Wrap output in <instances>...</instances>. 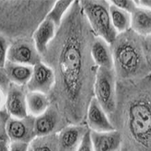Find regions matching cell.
Returning <instances> with one entry per match:
<instances>
[{
	"label": "cell",
	"mask_w": 151,
	"mask_h": 151,
	"mask_svg": "<svg viewBox=\"0 0 151 151\" xmlns=\"http://www.w3.org/2000/svg\"><path fill=\"white\" fill-rule=\"evenodd\" d=\"M30 144L23 142H10L9 151H29Z\"/></svg>",
	"instance_id": "484cf974"
},
{
	"label": "cell",
	"mask_w": 151,
	"mask_h": 151,
	"mask_svg": "<svg viewBox=\"0 0 151 151\" xmlns=\"http://www.w3.org/2000/svg\"><path fill=\"white\" fill-rule=\"evenodd\" d=\"M29 151H32V150H31V148H30V149H29Z\"/></svg>",
	"instance_id": "f1b7e54d"
},
{
	"label": "cell",
	"mask_w": 151,
	"mask_h": 151,
	"mask_svg": "<svg viewBox=\"0 0 151 151\" xmlns=\"http://www.w3.org/2000/svg\"><path fill=\"white\" fill-rule=\"evenodd\" d=\"M141 37L151 35V10L138 6L131 14V28Z\"/></svg>",
	"instance_id": "e0dca14e"
},
{
	"label": "cell",
	"mask_w": 151,
	"mask_h": 151,
	"mask_svg": "<svg viewBox=\"0 0 151 151\" xmlns=\"http://www.w3.org/2000/svg\"><path fill=\"white\" fill-rule=\"evenodd\" d=\"M27 93L19 86L14 83H9L6 94V111L11 117L15 119H24L29 116L26 103Z\"/></svg>",
	"instance_id": "52a82bcc"
},
{
	"label": "cell",
	"mask_w": 151,
	"mask_h": 151,
	"mask_svg": "<svg viewBox=\"0 0 151 151\" xmlns=\"http://www.w3.org/2000/svg\"><path fill=\"white\" fill-rule=\"evenodd\" d=\"M87 124L91 131L95 132H109L116 129L109 119L106 111L95 98L91 100L88 106Z\"/></svg>",
	"instance_id": "30bf717a"
},
{
	"label": "cell",
	"mask_w": 151,
	"mask_h": 151,
	"mask_svg": "<svg viewBox=\"0 0 151 151\" xmlns=\"http://www.w3.org/2000/svg\"><path fill=\"white\" fill-rule=\"evenodd\" d=\"M57 29L58 26L47 17L40 23L33 35L34 45L39 54L45 53L47 51L48 45L55 36Z\"/></svg>",
	"instance_id": "5bb4252c"
},
{
	"label": "cell",
	"mask_w": 151,
	"mask_h": 151,
	"mask_svg": "<svg viewBox=\"0 0 151 151\" xmlns=\"http://www.w3.org/2000/svg\"><path fill=\"white\" fill-rule=\"evenodd\" d=\"M7 62L34 66L41 61H39V52L35 45L19 41L10 45L7 52Z\"/></svg>",
	"instance_id": "9c48e42d"
},
{
	"label": "cell",
	"mask_w": 151,
	"mask_h": 151,
	"mask_svg": "<svg viewBox=\"0 0 151 151\" xmlns=\"http://www.w3.org/2000/svg\"><path fill=\"white\" fill-rule=\"evenodd\" d=\"M91 139L94 151H119L122 144V136L117 129L109 132L91 131Z\"/></svg>",
	"instance_id": "7c38bea8"
},
{
	"label": "cell",
	"mask_w": 151,
	"mask_h": 151,
	"mask_svg": "<svg viewBox=\"0 0 151 151\" xmlns=\"http://www.w3.org/2000/svg\"><path fill=\"white\" fill-rule=\"evenodd\" d=\"M10 139L5 131V129L1 127V140H0V150L1 151H9V145H10Z\"/></svg>",
	"instance_id": "4316f807"
},
{
	"label": "cell",
	"mask_w": 151,
	"mask_h": 151,
	"mask_svg": "<svg viewBox=\"0 0 151 151\" xmlns=\"http://www.w3.org/2000/svg\"><path fill=\"white\" fill-rule=\"evenodd\" d=\"M3 73L10 81V83L19 86H26L33 74V66L17 64L6 62Z\"/></svg>",
	"instance_id": "2e32d148"
},
{
	"label": "cell",
	"mask_w": 151,
	"mask_h": 151,
	"mask_svg": "<svg viewBox=\"0 0 151 151\" xmlns=\"http://www.w3.org/2000/svg\"><path fill=\"white\" fill-rule=\"evenodd\" d=\"M88 131L83 126L64 127L58 134L59 151H77Z\"/></svg>",
	"instance_id": "8fae6325"
},
{
	"label": "cell",
	"mask_w": 151,
	"mask_h": 151,
	"mask_svg": "<svg viewBox=\"0 0 151 151\" xmlns=\"http://www.w3.org/2000/svg\"><path fill=\"white\" fill-rule=\"evenodd\" d=\"M123 113L129 151H151V73L135 80Z\"/></svg>",
	"instance_id": "6da1fadb"
},
{
	"label": "cell",
	"mask_w": 151,
	"mask_h": 151,
	"mask_svg": "<svg viewBox=\"0 0 151 151\" xmlns=\"http://www.w3.org/2000/svg\"><path fill=\"white\" fill-rule=\"evenodd\" d=\"M111 3L129 14H132L138 7L136 1H131V0H112Z\"/></svg>",
	"instance_id": "7402d4cb"
},
{
	"label": "cell",
	"mask_w": 151,
	"mask_h": 151,
	"mask_svg": "<svg viewBox=\"0 0 151 151\" xmlns=\"http://www.w3.org/2000/svg\"><path fill=\"white\" fill-rule=\"evenodd\" d=\"M72 5H73V2L70 0L69 1H55L45 17L51 19L58 27H60L66 12Z\"/></svg>",
	"instance_id": "44dd1931"
},
{
	"label": "cell",
	"mask_w": 151,
	"mask_h": 151,
	"mask_svg": "<svg viewBox=\"0 0 151 151\" xmlns=\"http://www.w3.org/2000/svg\"><path fill=\"white\" fill-rule=\"evenodd\" d=\"M55 83V73L50 66L39 62L33 66V74L27 83L28 91H37L47 94Z\"/></svg>",
	"instance_id": "ba28073f"
},
{
	"label": "cell",
	"mask_w": 151,
	"mask_h": 151,
	"mask_svg": "<svg viewBox=\"0 0 151 151\" xmlns=\"http://www.w3.org/2000/svg\"><path fill=\"white\" fill-rule=\"evenodd\" d=\"M109 12H111L112 24L119 35L124 34L130 30L131 14L115 6L111 3H109Z\"/></svg>",
	"instance_id": "d6986e66"
},
{
	"label": "cell",
	"mask_w": 151,
	"mask_h": 151,
	"mask_svg": "<svg viewBox=\"0 0 151 151\" xmlns=\"http://www.w3.org/2000/svg\"><path fill=\"white\" fill-rule=\"evenodd\" d=\"M26 103L29 116L34 118L44 114L50 108L47 95L42 92L28 91L26 95Z\"/></svg>",
	"instance_id": "ac0fdd59"
},
{
	"label": "cell",
	"mask_w": 151,
	"mask_h": 151,
	"mask_svg": "<svg viewBox=\"0 0 151 151\" xmlns=\"http://www.w3.org/2000/svg\"><path fill=\"white\" fill-rule=\"evenodd\" d=\"M94 98L111 114L116 109V75L115 70L98 68L94 80Z\"/></svg>",
	"instance_id": "5b68a950"
},
{
	"label": "cell",
	"mask_w": 151,
	"mask_h": 151,
	"mask_svg": "<svg viewBox=\"0 0 151 151\" xmlns=\"http://www.w3.org/2000/svg\"><path fill=\"white\" fill-rule=\"evenodd\" d=\"M138 6L151 10V0H140V1H136Z\"/></svg>",
	"instance_id": "83f0119b"
},
{
	"label": "cell",
	"mask_w": 151,
	"mask_h": 151,
	"mask_svg": "<svg viewBox=\"0 0 151 151\" xmlns=\"http://www.w3.org/2000/svg\"><path fill=\"white\" fill-rule=\"evenodd\" d=\"M1 127L5 129L11 142H23L31 144L35 139V118L28 116L24 119H15L5 117L1 113Z\"/></svg>",
	"instance_id": "8992f818"
},
{
	"label": "cell",
	"mask_w": 151,
	"mask_h": 151,
	"mask_svg": "<svg viewBox=\"0 0 151 151\" xmlns=\"http://www.w3.org/2000/svg\"><path fill=\"white\" fill-rule=\"evenodd\" d=\"M0 60H1V69H3L4 66L6 65V62H7V52L10 47L9 42L7 41V39L1 35V39H0Z\"/></svg>",
	"instance_id": "603a6c76"
},
{
	"label": "cell",
	"mask_w": 151,
	"mask_h": 151,
	"mask_svg": "<svg viewBox=\"0 0 151 151\" xmlns=\"http://www.w3.org/2000/svg\"><path fill=\"white\" fill-rule=\"evenodd\" d=\"M77 151H94L93 147H92V143H91V131L90 130L84 136L83 139H82V142H81V144L79 147Z\"/></svg>",
	"instance_id": "d4e9b609"
},
{
	"label": "cell",
	"mask_w": 151,
	"mask_h": 151,
	"mask_svg": "<svg viewBox=\"0 0 151 151\" xmlns=\"http://www.w3.org/2000/svg\"><path fill=\"white\" fill-rule=\"evenodd\" d=\"M113 53L114 69L119 77L135 81L151 73L143 48L142 37L131 29L119 35L111 45Z\"/></svg>",
	"instance_id": "7a4b0ae2"
},
{
	"label": "cell",
	"mask_w": 151,
	"mask_h": 151,
	"mask_svg": "<svg viewBox=\"0 0 151 151\" xmlns=\"http://www.w3.org/2000/svg\"><path fill=\"white\" fill-rule=\"evenodd\" d=\"M80 6L95 35L111 45L117 40L119 33L114 28L111 22L109 3L108 1L84 0L80 2Z\"/></svg>",
	"instance_id": "277c9868"
},
{
	"label": "cell",
	"mask_w": 151,
	"mask_h": 151,
	"mask_svg": "<svg viewBox=\"0 0 151 151\" xmlns=\"http://www.w3.org/2000/svg\"><path fill=\"white\" fill-rule=\"evenodd\" d=\"M59 124V115L55 109L49 108L47 111L35 118V133L36 138H42L53 135Z\"/></svg>",
	"instance_id": "9a60e30c"
},
{
	"label": "cell",
	"mask_w": 151,
	"mask_h": 151,
	"mask_svg": "<svg viewBox=\"0 0 151 151\" xmlns=\"http://www.w3.org/2000/svg\"><path fill=\"white\" fill-rule=\"evenodd\" d=\"M30 148L32 151H59L58 135L36 138L30 144Z\"/></svg>",
	"instance_id": "ffe728a7"
},
{
	"label": "cell",
	"mask_w": 151,
	"mask_h": 151,
	"mask_svg": "<svg viewBox=\"0 0 151 151\" xmlns=\"http://www.w3.org/2000/svg\"><path fill=\"white\" fill-rule=\"evenodd\" d=\"M59 72L68 99L75 101L84 83L83 59L79 34L74 29L65 35L59 54Z\"/></svg>",
	"instance_id": "3957f363"
},
{
	"label": "cell",
	"mask_w": 151,
	"mask_h": 151,
	"mask_svg": "<svg viewBox=\"0 0 151 151\" xmlns=\"http://www.w3.org/2000/svg\"><path fill=\"white\" fill-rule=\"evenodd\" d=\"M143 48L145 52V55L147 61V63L151 69V35L147 37H142Z\"/></svg>",
	"instance_id": "cb8c5ba5"
},
{
	"label": "cell",
	"mask_w": 151,
	"mask_h": 151,
	"mask_svg": "<svg viewBox=\"0 0 151 151\" xmlns=\"http://www.w3.org/2000/svg\"><path fill=\"white\" fill-rule=\"evenodd\" d=\"M106 41L96 37L91 47V55L94 63L98 68H104L109 70L114 69V60L111 46Z\"/></svg>",
	"instance_id": "4fadbf2b"
}]
</instances>
